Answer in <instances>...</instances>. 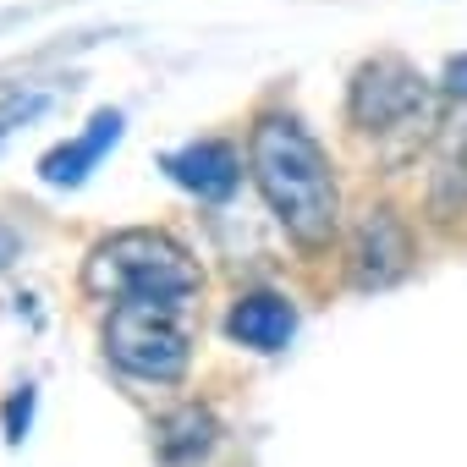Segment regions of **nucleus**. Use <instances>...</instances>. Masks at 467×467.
Wrapping results in <instances>:
<instances>
[{"label": "nucleus", "mask_w": 467, "mask_h": 467, "mask_svg": "<svg viewBox=\"0 0 467 467\" xmlns=\"http://www.w3.org/2000/svg\"><path fill=\"white\" fill-rule=\"evenodd\" d=\"M243 154H248V182L275 231L286 237V248L303 265L330 259L347 231V198L325 138L292 105H265L248 121Z\"/></svg>", "instance_id": "1"}, {"label": "nucleus", "mask_w": 467, "mask_h": 467, "mask_svg": "<svg viewBox=\"0 0 467 467\" xmlns=\"http://www.w3.org/2000/svg\"><path fill=\"white\" fill-rule=\"evenodd\" d=\"M440 105H445L440 83L418 61L379 50L352 67L341 116L358 138H368L385 154V165H407L418 154V143L440 138Z\"/></svg>", "instance_id": "2"}, {"label": "nucleus", "mask_w": 467, "mask_h": 467, "mask_svg": "<svg viewBox=\"0 0 467 467\" xmlns=\"http://www.w3.org/2000/svg\"><path fill=\"white\" fill-rule=\"evenodd\" d=\"M83 292L94 303H176L192 308L203 297V265L187 243L160 225H121L83 254Z\"/></svg>", "instance_id": "3"}, {"label": "nucleus", "mask_w": 467, "mask_h": 467, "mask_svg": "<svg viewBox=\"0 0 467 467\" xmlns=\"http://www.w3.org/2000/svg\"><path fill=\"white\" fill-rule=\"evenodd\" d=\"M99 352L121 379L171 390L192 374V308L138 297L110 303L99 325Z\"/></svg>", "instance_id": "4"}, {"label": "nucleus", "mask_w": 467, "mask_h": 467, "mask_svg": "<svg viewBox=\"0 0 467 467\" xmlns=\"http://www.w3.org/2000/svg\"><path fill=\"white\" fill-rule=\"evenodd\" d=\"M423 259V237L396 198H368L341 231V275L352 292H390Z\"/></svg>", "instance_id": "5"}, {"label": "nucleus", "mask_w": 467, "mask_h": 467, "mask_svg": "<svg viewBox=\"0 0 467 467\" xmlns=\"http://www.w3.org/2000/svg\"><path fill=\"white\" fill-rule=\"evenodd\" d=\"M160 171L198 203H231L248 182V154L231 138H187L160 154Z\"/></svg>", "instance_id": "6"}, {"label": "nucleus", "mask_w": 467, "mask_h": 467, "mask_svg": "<svg viewBox=\"0 0 467 467\" xmlns=\"http://www.w3.org/2000/svg\"><path fill=\"white\" fill-rule=\"evenodd\" d=\"M297 325H303V308L292 292L281 286H243L237 297L225 303V341L243 347V352H259V358H275L297 341Z\"/></svg>", "instance_id": "7"}, {"label": "nucleus", "mask_w": 467, "mask_h": 467, "mask_svg": "<svg viewBox=\"0 0 467 467\" xmlns=\"http://www.w3.org/2000/svg\"><path fill=\"white\" fill-rule=\"evenodd\" d=\"M121 132H127V110H116V105H105V110H94L88 121H83V132H72L67 143H56L45 160H39V182L45 187H83L99 165H105V154L121 143Z\"/></svg>", "instance_id": "8"}, {"label": "nucleus", "mask_w": 467, "mask_h": 467, "mask_svg": "<svg viewBox=\"0 0 467 467\" xmlns=\"http://www.w3.org/2000/svg\"><path fill=\"white\" fill-rule=\"evenodd\" d=\"M423 220L440 231H456L467 220V110L451 132L434 138V165L423 182Z\"/></svg>", "instance_id": "9"}, {"label": "nucleus", "mask_w": 467, "mask_h": 467, "mask_svg": "<svg viewBox=\"0 0 467 467\" xmlns=\"http://www.w3.org/2000/svg\"><path fill=\"white\" fill-rule=\"evenodd\" d=\"M220 418L209 401H176L154 418V462L160 467H203L220 445Z\"/></svg>", "instance_id": "10"}, {"label": "nucleus", "mask_w": 467, "mask_h": 467, "mask_svg": "<svg viewBox=\"0 0 467 467\" xmlns=\"http://www.w3.org/2000/svg\"><path fill=\"white\" fill-rule=\"evenodd\" d=\"M50 105H56L50 88H28V83L23 88H0V149H6L23 127H34Z\"/></svg>", "instance_id": "11"}, {"label": "nucleus", "mask_w": 467, "mask_h": 467, "mask_svg": "<svg viewBox=\"0 0 467 467\" xmlns=\"http://www.w3.org/2000/svg\"><path fill=\"white\" fill-rule=\"evenodd\" d=\"M34 407H39V390H34V385H17V390L6 396V440H12V445L28 440V429H34Z\"/></svg>", "instance_id": "12"}, {"label": "nucleus", "mask_w": 467, "mask_h": 467, "mask_svg": "<svg viewBox=\"0 0 467 467\" xmlns=\"http://www.w3.org/2000/svg\"><path fill=\"white\" fill-rule=\"evenodd\" d=\"M440 99L445 105H456V110H467V50H456V56H445V67H440Z\"/></svg>", "instance_id": "13"}, {"label": "nucleus", "mask_w": 467, "mask_h": 467, "mask_svg": "<svg viewBox=\"0 0 467 467\" xmlns=\"http://www.w3.org/2000/svg\"><path fill=\"white\" fill-rule=\"evenodd\" d=\"M6 254H12V243H6V237H0V265H6Z\"/></svg>", "instance_id": "14"}]
</instances>
